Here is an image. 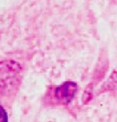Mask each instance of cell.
<instances>
[{"label": "cell", "mask_w": 117, "mask_h": 122, "mask_svg": "<svg viewBox=\"0 0 117 122\" xmlns=\"http://www.w3.org/2000/svg\"><path fill=\"white\" fill-rule=\"evenodd\" d=\"M22 67L12 60L0 61V93L5 96L15 94L21 84Z\"/></svg>", "instance_id": "obj_1"}, {"label": "cell", "mask_w": 117, "mask_h": 122, "mask_svg": "<svg viewBox=\"0 0 117 122\" xmlns=\"http://www.w3.org/2000/svg\"><path fill=\"white\" fill-rule=\"evenodd\" d=\"M78 91V86L73 82H66L51 89V97L56 104L66 105L69 104Z\"/></svg>", "instance_id": "obj_2"}, {"label": "cell", "mask_w": 117, "mask_h": 122, "mask_svg": "<svg viewBox=\"0 0 117 122\" xmlns=\"http://www.w3.org/2000/svg\"><path fill=\"white\" fill-rule=\"evenodd\" d=\"M0 122H8V114L3 106L0 105Z\"/></svg>", "instance_id": "obj_3"}]
</instances>
